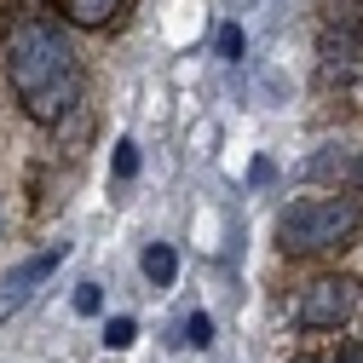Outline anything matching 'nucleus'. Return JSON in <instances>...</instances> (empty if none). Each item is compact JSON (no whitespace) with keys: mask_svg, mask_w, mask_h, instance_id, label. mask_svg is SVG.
Here are the masks:
<instances>
[{"mask_svg":"<svg viewBox=\"0 0 363 363\" xmlns=\"http://www.w3.org/2000/svg\"><path fill=\"white\" fill-rule=\"evenodd\" d=\"M357 185H363V162H357Z\"/></svg>","mask_w":363,"mask_h":363,"instance_id":"nucleus-16","label":"nucleus"},{"mask_svg":"<svg viewBox=\"0 0 363 363\" xmlns=\"http://www.w3.org/2000/svg\"><path fill=\"white\" fill-rule=\"evenodd\" d=\"M294 363H311V357H294Z\"/></svg>","mask_w":363,"mask_h":363,"instance_id":"nucleus-18","label":"nucleus"},{"mask_svg":"<svg viewBox=\"0 0 363 363\" xmlns=\"http://www.w3.org/2000/svg\"><path fill=\"white\" fill-rule=\"evenodd\" d=\"M357 231V202L352 196H306L294 208H283L277 219V237L289 254H317V248H335Z\"/></svg>","mask_w":363,"mask_h":363,"instance_id":"nucleus-2","label":"nucleus"},{"mask_svg":"<svg viewBox=\"0 0 363 363\" xmlns=\"http://www.w3.org/2000/svg\"><path fill=\"white\" fill-rule=\"evenodd\" d=\"M99 306H104V289H99V283H81V289H75V311H81V317H93Z\"/></svg>","mask_w":363,"mask_h":363,"instance_id":"nucleus-11","label":"nucleus"},{"mask_svg":"<svg viewBox=\"0 0 363 363\" xmlns=\"http://www.w3.org/2000/svg\"><path fill=\"white\" fill-rule=\"evenodd\" d=\"M121 6H127V0H69V18H75L81 29H99V23H110Z\"/></svg>","mask_w":363,"mask_h":363,"instance_id":"nucleus-7","label":"nucleus"},{"mask_svg":"<svg viewBox=\"0 0 363 363\" xmlns=\"http://www.w3.org/2000/svg\"><path fill=\"white\" fill-rule=\"evenodd\" d=\"M0 225H6V208H0Z\"/></svg>","mask_w":363,"mask_h":363,"instance_id":"nucleus-17","label":"nucleus"},{"mask_svg":"<svg viewBox=\"0 0 363 363\" xmlns=\"http://www.w3.org/2000/svg\"><path fill=\"white\" fill-rule=\"evenodd\" d=\"M58 259H64V248H47V254H35V259L12 265V271H6V294H12V300L35 294V283H47L52 271H58Z\"/></svg>","mask_w":363,"mask_h":363,"instance_id":"nucleus-5","label":"nucleus"},{"mask_svg":"<svg viewBox=\"0 0 363 363\" xmlns=\"http://www.w3.org/2000/svg\"><path fill=\"white\" fill-rule=\"evenodd\" d=\"M133 340H139V323H133V317H110V323H104V346L110 352H127Z\"/></svg>","mask_w":363,"mask_h":363,"instance_id":"nucleus-8","label":"nucleus"},{"mask_svg":"<svg viewBox=\"0 0 363 363\" xmlns=\"http://www.w3.org/2000/svg\"><path fill=\"white\" fill-rule=\"evenodd\" d=\"M12 86L35 121H58L75 104V52L52 23H18L12 35Z\"/></svg>","mask_w":363,"mask_h":363,"instance_id":"nucleus-1","label":"nucleus"},{"mask_svg":"<svg viewBox=\"0 0 363 363\" xmlns=\"http://www.w3.org/2000/svg\"><path fill=\"white\" fill-rule=\"evenodd\" d=\"M306 179H323V173H346V156H311L306 167H300Z\"/></svg>","mask_w":363,"mask_h":363,"instance_id":"nucleus-12","label":"nucleus"},{"mask_svg":"<svg viewBox=\"0 0 363 363\" xmlns=\"http://www.w3.org/2000/svg\"><path fill=\"white\" fill-rule=\"evenodd\" d=\"M363 75V29H329L323 35V81L329 86H346Z\"/></svg>","mask_w":363,"mask_h":363,"instance_id":"nucleus-4","label":"nucleus"},{"mask_svg":"<svg viewBox=\"0 0 363 363\" xmlns=\"http://www.w3.org/2000/svg\"><path fill=\"white\" fill-rule=\"evenodd\" d=\"M139 271H145V283H150V289H173L179 259H173V248H167V242H150V248L139 254Z\"/></svg>","mask_w":363,"mask_h":363,"instance_id":"nucleus-6","label":"nucleus"},{"mask_svg":"<svg viewBox=\"0 0 363 363\" xmlns=\"http://www.w3.org/2000/svg\"><path fill=\"white\" fill-rule=\"evenodd\" d=\"M335 363H363V340H346V346H340V357H335Z\"/></svg>","mask_w":363,"mask_h":363,"instance_id":"nucleus-14","label":"nucleus"},{"mask_svg":"<svg viewBox=\"0 0 363 363\" xmlns=\"http://www.w3.org/2000/svg\"><path fill=\"white\" fill-rule=\"evenodd\" d=\"M352 306H357V283L323 277V283H311V289L300 294V323H306V329H340L346 317H352Z\"/></svg>","mask_w":363,"mask_h":363,"instance_id":"nucleus-3","label":"nucleus"},{"mask_svg":"<svg viewBox=\"0 0 363 363\" xmlns=\"http://www.w3.org/2000/svg\"><path fill=\"white\" fill-rule=\"evenodd\" d=\"M219 52H225V58H242V29H237V23L219 29Z\"/></svg>","mask_w":363,"mask_h":363,"instance_id":"nucleus-13","label":"nucleus"},{"mask_svg":"<svg viewBox=\"0 0 363 363\" xmlns=\"http://www.w3.org/2000/svg\"><path fill=\"white\" fill-rule=\"evenodd\" d=\"M12 311H18V300H12L6 289H0V323H6V317H12Z\"/></svg>","mask_w":363,"mask_h":363,"instance_id":"nucleus-15","label":"nucleus"},{"mask_svg":"<svg viewBox=\"0 0 363 363\" xmlns=\"http://www.w3.org/2000/svg\"><path fill=\"white\" fill-rule=\"evenodd\" d=\"M185 340H191V346H208V340H213V317H208V311H191V317H185Z\"/></svg>","mask_w":363,"mask_h":363,"instance_id":"nucleus-9","label":"nucleus"},{"mask_svg":"<svg viewBox=\"0 0 363 363\" xmlns=\"http://www.w3.org/2000/svg\"><path fill=\"white\" fill-rule=\"evenodd\" d=\"M133 173H139V145L121 139V145H116V179H133Z\"/></svg>","mask_w":363,"mask_h":363,"instance_id":"nucleus-10","label":"nucleus"}]
</instances>
